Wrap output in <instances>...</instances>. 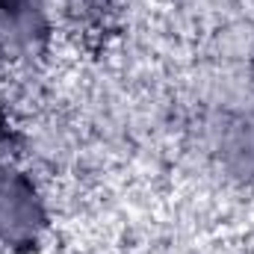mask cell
<instances>
[{"mask_svg": "<svg viewBox=\"0 0 254 254\" xmlns=\"http://www.w3.org/2000/svg\"><path fill=\"white\" fill-rule=\"evenodd\" d=\"M39 222L42 210L33 187L21 178L0 175V240L3 243L33 240Z\"/></svg>", "mask_w": 254, "mask_h": 254, "instance_id": "obj_1", "label": "cell"}, {"mask_svg": "<svg viewBox=\"0 0 254 254\" xmlns=\"http://www.w3.org/2000/svg\"><path fill=\"white\" fill-rule=\"evenodd\" d=\"M33 15V0H0V18L21 24L24 18Z\"/></svg>", "mask_w": 254, "mask_h": 254, "instance_id": "obj_2", "label": "cell"}]
</instances>
